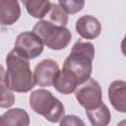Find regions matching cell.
<instances>
[{
	"instance_id": "15",
	"label": "cell",
	"mask_w": 126,
	"mask_h": 126,
	"mask_svg": "<svg viewBox=\"0 0 126 126\" xmlns=\"http://www.w3.org/2000/svg\"><path fill=\"white\" fill-rule=\"evenodd\" d=\"M46 19L47 21L58 25V26H66L68 23V16L67 13L57 4L51 3V7L49 12L46 14Z\"/></svg>"
},
{
	"instance_id": "4",
	"label": "cell",
	"mask_w": 126,
	"mask_h": 126,
	"mask_svg": "<svg viewBox=\"0 0 126 126\" xmlns=\"http://www.w3.org/2000/svg\"><path fill=\"white\" fill-rule=\"evenodd\" d=\"M32 32L40 37L43 44L52 50L64 49L72 39V33L65 26H58L47 20L38 21Z\"/></svg>"
},
{
	"instance_id": "7",
	"label": "cell",
	"mask_w": 126,
	"mask_h": 126,
	"mask_svg": "<svg viewBox=\"0 0 126 126\" xmlns=\"http://www.w3.org/2000/svg\"><path fill=\"white\" fill-rule=\"evenodd\" d=\"M59 66L52 59L41 60L34 68V83L39 87L53 86V82L59 73Z\"/></svg>"
},
{
	"instance_id": "2",
	"label": "cell",
	"mask_w": 126,
	"mask_h": 126,
	"mask_svg": "<svg viewBox=\"0 0 126 126\" xmlns=\"http://www.w3.org/2000/svg\"><path fill=\"white\" fill-rule=\"evenodd\" d=\"M94 58V46L92 42L78 40L74 43L69 56L65 59L62 69L69 72L79 84H83L93 71V60Z\"/></svg>"
},
{
	"instance_id": "17",
	"label": "cell",
	"mask_w": 126,
	"mask_h": 126,
	"mask_svg": "<svg viewBox=\"0 0 126 126\" xmlns=\"http://www.w3.org/2000/svg\"><path fill=\"white\" fill-rule=\"evenodd\" d=\"M1 85V99H0V106L2 108H8L14 104L15 96L12 93V90H10L3 81L0 80Z\"/></svg>"
},
{
	"instance_id": "3",
	"label": "cell",
	"mask_w": 126,
	"mask_h": 126,
	"mask_svg": "<svg viewBox=\"0 0 126 126\" xmlns=\"http://www.w3.org/2000/svg\"><path fill=\"white\" fill-rule=\"evenodd\" d=\"M30 106L35 113L42 115L52 123L60 122L65 114L63 103L51 92L44 89L32 92L30 95Z\"/></svg>"
},
{
	"instance_id": "16",
	"label": "cell",
	"mask_w": 126,
	"mask_h": 126,
	"mask_svg": "<svg viewBox=\"0 0 126 126\" xmlns=\"http://www.w3.org/2000/svg\"><path fill=\"white\" fill-rule=\"evenodd\" d=\"M59 6L67 14H76L83 10L85 0H58Z\"/></svg>"
},
{
	"instance_id": "8",
	"label": "cell",
	"mask_w": 126,
	"mask_h": 126,
	"mask_svg": "<svg viewBox=\"0 0 126 126\" xmlns=\"http://www.w3.org/2000/svg\"><path fill=\"white\" fill-rule=\"evenodd\" d=\"M76 31L80 36L86 39L96 38L101 32L99 21L92 15H84L76 22Z\"/></svg>"
},
{
	"instance_id": "11",
	"label": "cell",
	"mask_w": 126,
	"mask_h": 126,
	"mask_svg": "<svg viewBox=\"0 0 126 126\" xmlns=\"http://www.w3.org/2000/svg\"><path fill=\"white\" fill-rule=\"evenodd\" d=\"M79 85L80 84L76 80V78L63 69L59 71L53 82V87L55 88V90L63 94H72L73 92H75Z\"/></svg>"
},
{
	"instance_id": "14",
	"label": "cell",
	"mask_w": 126,
	"mask_h": 126,
	"mask_svg": "<svg viewBox=\"0 0 126 126\" xmlns=\"http://www.w3.org/2000/svg\"><path fill=\"white\" fill-rule=\"evenodd\" d=\"M27 12L33 18L42 19L49 12L51 3L49 0H21Z\"/></svg>"
},
{
	"instance_id": "5",
	"label": "cell",
	"mask_w": 126,
	"mask_h": 126,
	"mask_svg": "<svg viewBox=\"0 0 126 126\" xmlns=\"http://www.w3.org/2000/svg\"><path fill=\"white\" fill-rule=\"evenodd\" d=\"M75 96L85 109H94L102 103L100 85L93 78H89L86 82L77 87L75 90Z\"/></svg>"
},
{
	"instance_id": "1",
	"label": "cell",
	"mask_w": 126,
	"mask_h": 126,
	"mask_svg": "<svg viewBox=\"0 0 126 126\" xmlns=\"http://www.w3.org/2000/svg\"><path fill=\"white\" fill-rule=\"evenodd\" d=\"M1 81L12 91L28 93L34 87V77L32 73L29 59L19 54L15 49L6 57V70L1 68Z\"/></svg>"
},
{
	"instance_id": "13",
	"label": "cell",
	"mask_w": 126,
	"mask_h": 126,
	"mask_svg": "<svg viewBox=\"0 0 126 126\" xmlns=\"http://www.w3.org/2000/svg\"><path fill=\"white\" fill-rule=\"evenodd\" d=\"M86 115L88 116L90 122L94 126H105L108 125L111 119V114L103 102L94 109H86Z\"/></svg>"
},
{
	"instance_id": "9",
	"label": "cell",
	"mask_w": 126,
	"mask_h": 126,
	"mask_svg": "<svg viewBox=\"0 0 126 126\" xmlns=\"http://www.w3.org/2000/svg\"><path fill=\"white\" fill-rule=\"evenodd\" d=\"M108 99L113 108L119 112L126 113V82L113 81L107 90Z\"/></svg>"
},
{
	"instance_id": "6",
	"label": "cell",
	"mask_w": 126,
	"mask_h": 126,
	"mask_svg": "<svg viewBox=\"0 0 126 126\" xmlns=\"http://www.w3.org/2000/svg\"><path fill=\"white\" fill-rule=\"evenodd\" d=\"M14 49L27 59H34L43 51V42L34 32H21L15 41Z\"/></svg>"
},
{
	"instance_id": "18",
	"label": "cell",
	"mask_w": 126,
	"mask_h": 126,
	"mask_svg": "<svg viewBox=\"0 0 126 126\" xmlns=\"http://www.w3.org/2000/svg\"><path fill=\"white\" fill-rule=\"evenodd\" d=\"M59 123L60 125H85V122L76 115H66Z\"/></svg>"
},
{
	"instance_id": "10",
	"label": "cell",
	"mask_w": 126,
	"mask_h": 126,
	"mask_svg": "<svg viewBox=\"0 0 126 126\" xmlns=\"http://www.w3.org/2000/svg\"><path fill=\"white\" fill-rule=\"evenodd\" d=\"M21 16V8L18 0H1L0 23L2 26L15 24Z\"/></svg>"
},
{
	"instance_id": "12",
	"label": "cell",
	"mask_w": 126,
	"mask_h": 126,
	"mask_svg": "<svg viewBox=\"0 0 126 126\" xmlns=\"http://www.w3.org/2000/svg\"><path fill=\"white\" fill-rule=\"evenodd\" d=\"M30 124V116L28 112L22 108H12L6 111L0 119V125H20L28 126Z\"/></svg>"
},
{
	"instance_id": "19",
	"label": "cell",
	"mask_w": 126,
	"mask_h": 126,
	"mask_svg": "<svg viewBox=\"0 0 126 126\" xmlns=\"http://www.w3.org/2000/svg\"><path fill=\"white\" fill-rule=\"evenodd\" d=\"M121 51H122L123 55L126 56V33H125V35L121 41Z\"/></svg>"
}]
</instances>
